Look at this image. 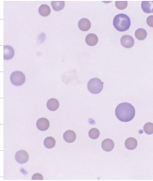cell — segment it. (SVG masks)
Instances as JSON below:
<instances>
[{"mask_svg":"<svg viewBox=\"0 0 153 181\" xmlns=\"http://www.w3.org/2000/svg\"><path fill=\"white\" fill-rule=\"evenodd\" d=\"M48 109L51 111L56 110L59 107V103L58 100L53 98L49 99L46 104Z\"/></svg>","mask_w":153,"mask_h":181,"instance_id":"12","label":"cell"},{"mask_svg":"<svg viewBox=\"0 0 153 181\" xmlns=\"http://www.w3.org/2000/svg\"><path fill=\"white\" fill-rule=\"evenodd\" d=\"M100 132L99 130L95 128L91 129L88 132V135L90 138L93 139L97 138L99 136Z\"/></svg>","mask_w":153,"mask_h":181,"instance_id":"20","label":"cell"},{"mask_svg":"<svg viewBox=\"0 0 153 181\" xmlns=\"http://www.w3.org/2000/svg\"><path fill=\"white\" fill-rule=\"evenodd\" d=\"M15 157L18 163L20 164H23L28 161L29 155L25 151L22 150H19L16 152Z\"/></svg>","mask_w":153,"mask_h":181,"instance_id":"5","label":"cell"},{"mask_svg":"<svg viewBox=\"0 0 153 181\" xmlns=\"http://www.w3.org/2000/svg\"><path fill=\"white\" fill-rule=\"evenodd\" d=\"M10 80L13 85L16 86H20L25 82V77L22 72L18 71H15L11 74Z\"/></svg>","mask_w":153,"mask_h":181,"instance_id":"4","label":"cell"},{"mask_svg":"<svg viewBox=\"0 0 153 181\" xmlns=\"http://www.w3.org/2000/svg\"><path fill=\"white\" fill-rule=\"evenodd\" d=\"M128 2L127 1H116L115 5L116 7L120 10H123L127 7Z\"/></svg>","mask_w":153,"mask_h":181,"instance_id":"22","label":"cell"},{"mask_svg":"<svg viewBox=\"0 0 153 181\" xmlns=\"http://www.w3.org/2000/svg\"><path fill=\"white\" fill-rule=\"evenodd\" d=\"M64 140L67 142L71 143L76 140V135L75 133L72 130H68L65 131L63 135Z\"/></svg>","mask_w":153,"mask_h":181,"instance_id":"10","label":"cell"},{"mask_svg":"<svg viewBox=\"0 0 153 181\" xmlns=\"http://www.w3.org/2000/svg\"><path fill=\"white\" fill-rule=\"evenodd\" d=\"M44 144L47 148L51 149L56 144V141L52 137H46L44 140Z\"/></svg>","mask_w":153,"mask_h":181,"instance_id":"19","label":"cell"},{"mask_svg":"<svg viewBox=\"0 0 153 181\" xmlns=\"http://www.w3.org/2000/svg\"><path fill=\"white\" fill-rule=\"evenodd\" d=\"M4 59L9 60L12 59L14 54V51L13 48L10 46L4 45Z\"/></svg>","mask_w":153,"mask_h":181,"instance_id":"8","label":"cell"},{"mask_svg":"<svg viewBox=\"0 0 153 181\" xmlns=\"http://www.w3.org/2000/svg\"><path fill=\"white\" fill-rule=\"evenodd\" d=\"M135 109L133 105L127 102L119 104L116 107L115 114L117 118L121 121L127 122L131 120L135 115Z\"/></svg>","mask_w":153,"mask_h":181,"instance_id":"1","label":"cell"},{"mask_svg":"<svg viewBox=\"0 0 153 181\" xmlns=\"http://www.w3.org/2000/svg\"><path fill=\"white\" fill-rule=\"evenodd\" d=\"M51 12V9L50 7L45 4H41L38 9V12L39 14L44 17L48 15Z\"/></svg>","mask_w":153,"mask_h":181,"instance_id":"16","label":"cell"},{"mask_svg":"<svg viewBox=\"0 0 153 181\" xmlns=\"http://www.w3.org/2000/svg\"><path fill=\"white\" fill-rule=\"evenodd\" d=\"M114 143L113 141L110 139H106L102 142L101 146L102 149L106 152L111 151L114 147Z\"/></svg>","mask_w":153,"mask_h":181,"instance_id":"11","label":"cell"},{"mask_svg":"<svg viewBox=\"0 0 153 181\" xmlns=\"http://www.w3.org/2000/svg\"><path fill=\"white\" fill-rule=\"evenodd\" d=\"M135 35L136 38L140 40L144 39L147 35L146 31L144 29L139 28L137 29L135 32Z\"/></svg>","mask_w":153,"mask_h":181,"instance_id":"18","label":"cell"},{"mask_svg":"<svg viewBox=\"0 0 153 181\" xmlns=\"http://www.w3.org/2000/svg\"><path fill=\"white\" fill-rule=\"evenodd\" d=\"M32 179L33 180H42L43 177L42 175L38 173H36L33 175Z\"/></svg>","mask_w":153,"mask_h":181,"instance_id":"24","label":"cell"},{"mask_svg":"<svg viewBox=\"0 0 153 181\" xmlns=\"http://www.w3.org/2000/svg\"><path fill=\"white\" fill-rule=\"evenodd\" d=\"M36 125L39 130L42 131H45L48 129L49 127L50 122L47 118H41L37 120Z\"/></svg>","mask_w":153,"mask_h":181,"instance_id":"7","label":"cell"},{"mask_svg":"<svg viewBox=\"0 0 153 181\" xmlns=\"http://www.w3.org/2000/svg\"><path fill=\"white\" fill-rule=\"evenodd\" d=\"M146 23L149 26L153 27V15H150L147 18Z\"/></svg>","mask_w":153,"mask_h":181,"instance_id":"23","label":"cell"},{"mask_svg":"<svg viewBox=\"0 0 153 181\" xmlns=\"http://www.w3.org/2000/svg\"><path fill=\"white\" fill-rule=\"evenodd\" d=\"M134 41L133 38L129 35L123 36L120 39V43L124 47L128 48L131 47L134 45Z\"/></svg>","mask_w":153,"mask_h":181,"instance_id":"6","label":"cell"},{"mask_svg":"<svg viewBox=\"0 0 153 181\" xmlns=\"http://www.w3.org/2000/svg\"><path fill=\"white\" fill-rule=\"evenodd\" d=\"M141 7L143 10L148 13L153 12V1H142Z\"/></svg>","mask_w":153,"mask_h":181,"instance_id":"13","label":"cell"},{"mask_svg":"<svg viewBox=\"0 0 153 181\" xmlns=\"http://www.w3.org/2000/svg\"><path fill=\"white\" fill-rule=\"evenodd\" d=\"M145 132L147 134L150 135L153 133V123L148 122L146 123L143 127Z\"/></svg>","mask_w":153,"mask_h":181,"instance_id":"21","label":"cell"},{"mask_svg":"<svg viewBox=\"0 0 153 181\" xmlns=\"http://www.w3.org/2000/svg\"><path fill=\"white\" fill-rule=\"evenodd\" d=\"M51 5L53 10L56 11H59L62 9L65 5L64 1H52Z\"/></svg>","mask_w":153,"mask_h":181,"instance_id":"17","label":"cell"},{"mask_svg":"<svg viewBox=\"0 0 153 181\" xmlns=\"http://www.w3.org/2000/svg\"><path fill=\"white\" fill-rule=\"evenodd\" d=\"M98 40V38L97 35L91 33L88 34L86 37L85 39L86 43L91 46L96 45L97 43Z\"/></svg>","mask_w":153,"mask_h":181,"instance_id":"14","label":"cell"},{"mask_svg":"<svg viewBox=\"0 0 153 181\" xmlns=\"http://www.w3.org/2000/svg\"><path fill=\"white\" fill-rule=\"evenodd\" d=\"M103 82L97 78L90 79L88 82L87 88L89 91L94 94L100 93L103 88Z\"/></svg>","mask_w":153,"mask_h":181,"instance_id":"3","label":"cell"},{"mask_svg":"<svg viewBox=\"0 0 153 181\" xmlns=\"http://www.w3.org/2000/svg\"><path fill=\"white\" fill-rule=\"evenodd\" d=\"M113 24L115 28L118 31H125L128 29L130 27V19L126 14H119L114 17Z\"/></svg>","mask_w":153,"mask_h":181,"instance_id":"2","label":"cell"},{"mask_svg":"<svg viewBox=\"0 0 153 181\" xmlns=\"http://www.w3.org/2000/svg\"><path fill=\"white\" fill-rule=\"evenodd\" d=\"M152 13H153V12Z\"/></svg>","mask_w":153,"mask_h":181,"instance_id":"25","label":"cell"},{"mask_svg":"<svg viewBox=\"0 0 153 181\" xmlns=\"http://www.w3.org/2000/svg\"><path fill=\"white\" fill-rule=\"evenodd\" d=\"M78 26L81 30L84 31H87L90 29L91 23L88 19L86 18H82L79 21Z\"/></svg>","mask_w":153,"mask_h":181,"instance_id":"9","label":"cell"},{"mask_svg":"<svg viewBox=\"0 0 153 181\" xmlns=\"http://www.w3.org/2000/svg\"><path fill=\"white\" fill-rule=\"evenodd\" d=\"M125 145L126 148L129 150L135 149L137 145V142L135 138L130 137L127 138L125 141Z\"/></svg>","mask_w":153,"mask_h":181,"instance_id":"15","label":"cell"}]
</instances>
